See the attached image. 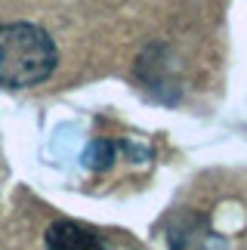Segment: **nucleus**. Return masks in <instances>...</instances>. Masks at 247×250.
<instances>
[{
	"label": "nucleus",
	"instance_id": "nucleus-1",
	"mask_svg": "<svg viewBox=\"0 0 247 250\" xmlns=\"http://www.w3.org/2000/svg\"><path fill=\"white\" fill-rule=\"evenodd\" d=\"M56 43L41 25H0V86L25 90L43 83L56 71Z\"/></svg>",
	"mask_w": 247,
	"mask_h": 250
},
{
	"label": "nucleus",
	"instance_id": "nucleus-2",
	"mask_svg": "<svg viewBox=\"0 0 247 250\" xmlns=\"http://www.w3.org/2000/svg\"><path fill=\"white\" fill-rule=\"evenodd\" d=\"M46 244L59 247V250H96L102 247V241L96 238V232L71 219H59L46 229Z\"/></svg>",
	"mask_w": 247,
	"mask_h": 250
}]
</instances>
